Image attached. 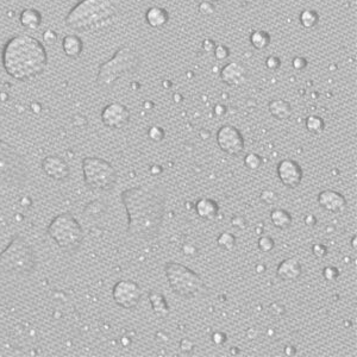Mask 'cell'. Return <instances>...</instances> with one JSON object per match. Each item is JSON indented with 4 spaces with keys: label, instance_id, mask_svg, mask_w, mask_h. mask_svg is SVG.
<instances>
[{
    "label": "cell",
    "instance_id": "20",
    "mask_svg": "<svg viewBox=\"0 0 357 357\" xmlns=\"http://www.w3.org/2000/svg\"><path fill=\"white\" fill-rule=\"evenodd\" d=\"M62 49L67 57L78 58L84 50V42L77 35H67L62 39Z\"/></svg>",
    "mask_w": 357,
    "mask_h": 357
},
{
    "label": "cell",
    "instance_id": "23",
    "mask_svg": "<svg viewBox=\"0 0 357 357\" xmlns=\"http://www.w3.org/2000/svg\"><path fill=\"white\" fill-rule=\"evenodd\" d=\"M149 300H150V304H152L153 312L156 317H159V318H165V317L168 316L170 310L162 293L155 292V291H154V292H150Z\"/></svg>",
    "mask_w": 357,
    "mask_h": 357
},
{
    "label": "cell",
    "instance_id": "32",
    "mask_svg": "<svg viewBox=\"0 0 357 357\" xmlns=\"http://www.w3.org/2000/svg\"><path fill=\"white\" fill-rule=\"evenodd\" d=\"M323 276H324V279H325L326 281H329V282H333V281H336L337 279H338L339 270L337 269L336 267L329 266L323 270Z\"/></svg>",
    "mask_w": 357,
    "mask_h": 357
},
{
    "label": "cell",
    "instance_id": "16",
    "mask_svg": "<svg viewBox=\"0 0 357 357\" xmlns=\"http://www.w3.org/2000/svg\"><path fill=\"white\" fill-rule=\"evenodd\" d=\"M318 204L322 208L331 213H339L346 207V199L339 192L326 189L318 194Z\"/></svg>",
    "mask_w": 357,
    "mask_h": 357
},
{
    "label": "cell",
    "instance_id": "7",
    "mask_svg": "<svg viewBox=\"0 0 357 357\" xmlns=\"http://www.w3.org/2000/svg\"><path fill=\"white\" fill-rule=\"evenodd\" d=\"M25 157L11 144L0 139V186L22 187L28 180Z\"/></svg>",
    "mask_w": 357,
    "mask_h": 357
},
{
    "label": "cell",
    "instance_id": "11",
    "mask_svg": "<svg viewBox=\"0 0 357 357\" xmlns=\"http://www.w3.org/2000/svg\"><path fill=\"white\" fill-rule=\"evenodd\" d=\"M218 147L224 153L232 156L241 155L244 150V138L241 131L234 125L225 124L217 132Z\"/></svg>",
    "mask_w": 357,
    "mask_h": 357
},
{
    "label": "cell",
    "instance_id": "1",
    "mask_svg": "<svg viewBox=\"0 0 357 357\" xmlns=\"http://www.w3.org/2000/svg\"><path fill=\"white\" fill-rule=\"evenodd\" d=\"M127 213V235L152 240L159 235L165 213L166 193L160 185L137 186L120 194Z\"/></svg>",
    "mask_w": 357,
    "mask_h": 357
},
{
    "label": "cell",
    "instance_id": "43",
    "mask_svg": "<svg viewBox=\"0 0 357 357\" xmlns=\"http://www.w3.org/2000/svg\"><path fill=\"white\" fill-rule=\"evenodd\" d=\"M316 217L313 215H307L305 217V224L307 227H313V225H316Z\"/></svg>",
    "mask_w": 357,
    "mask_h": 357
},
{
    "label": "cell",
    "instance_id": "14",
    "mask_svg": "<svg viewBox=\"0 0 357 357\" xmlns=\"http://www.w3.org/2000/svg\"><path fill=\"white\" fill-rule=\"evenodd\" d=\"M221 79L224 84L232 87H241L248 83V70L241 62H229L222 68Z\"/></svg>",
    "mask_w": 357,
    "mask_h": 357
},
{
    "label": "cell",
    "instance_id": "35",
    "mask_svg": "<svg viewBox=\"0 0 357 357\" xmlns=\"http://www.w3.org/2000/svg\"><path fill=\"white\" fill-rule=\"evenodd\" d=\"M215 11H216V8L212 2H207V0H205V2H201L200 4H199V12H200L201 15L211 16V15H213Z\"/></svg>",
    "mask_w": 357,
    "mask_h": 357
},
{
    "label": "cell",
    "instance_id": "46",
    "mask_svg": "<svg viewBox=\"0 0 357 357\" xmlns=\"http://www.w3.org/2000/svg\"><path fill=\"white\" fill-rule=\"evenodd\" d=\"M58 2H64V0H58Z\"/></svg>",
    "mask_w": 357,
    "mask_h": 357
},
{
    "label": "cell",
    "instance_id": "8",
    "mask_svg": "<svg viewBox=\"0 0 357 357\" xmlns=\"http://www.w3.org/2000/svg\"><path fill=\"white\" fill-rule=\"evenodd\" d=\"M47 232L58 247L67 251L78 250L85 237L83 227L69 212H64L52 218Z\"/></svg>",
    "mask_w": 357,
    "mask_h": 357
},
{
    "label": "cell",
    "instance_id": "36",
    "mask_svg": "<svg viewBox=\"0 0 357 357\" xmlns=\"http://www.w3.org/2000/svg\"><path fill=\"white\" fill-rule=\"evenodd\" d=\"M280 65H281V61L277 56H275V55H270V56L267 57L266 67L268 68V69L276 70V69H279Z\"/></svg>",
    "mask_w": 357,
    "mask_h": 357
},
{
    "label": "cell",
    "instance_id": "25",
    "mask_svg": "<svg viewBox=\"0 0 357 357\" xmlns=\"http://www.w3.org/2000/svg\"><path fill=\"white\" fill-rule=\"evenodd\" d=\"M249 39L256 50H263L270 44V35L264 30H254Z\"/></svg>",
    "mask_w": 357,
    "mask_h": 357
},
{
    "label": "cell",
    "instance_id": "12",
    "mask_svg": "<svg viewBox=\"0 0 357 357\" xmlns=\"http://www.w3.org/2000/svg\"><path fill=\"white\" fill-rule=\"evenodd\" d=\"M130 118V110L120 103H111L101 111V122L110 129H122L129 124Z\"/></svg>",
    "mask_w": 357,
    "mask_h": 357
},
{
    "label": "cell",
    "instance_id": "10",
    "mask_svg": "<svg viewBox=\"0 0 357 357\" xmlns=\"http://www.w3.org/2000/svg\"><path fill=\"white\" fill-rule=\"evenodd\" d=\"M112 297L118 306L125 310L135 309L142 298V290L132 280H120L113 286Z\"/></svg>",
    "mask_w": 357,
    "mask_h": 357
},
{
    "label": "cell",
    "instance_id": "39",
    "mask_svg": "<svg viewBox=\"0 0 357 357\" xmlns=\"http://www.w3.org/2000/svg\"><path fill=\"white\" fill-rule=\"evenodd\" d=\"M212 342L215 343L216 345H222L227 342V336L223 332H215L212 335Z\"/></svg>",
    "mask_w": 357,
    "mask_h": 357
},
{
    "label": "cell",
    "instance_id": "13",
    "mask_svg": "<svg viewBox=\"0 0 357 357\" xmlns=\"http://www.w3.org/2000/svg\"><path fill=\"white\" fill-rule=\"evenodd\" d=\"M276 173L281 183L288 188H297L304 176L303 168L299 163L290 159L282 160L277 163Z\"/></svg>",
    "mask_w": 357,
    "mask_h": 357
},
{
    "label": "cell",
    "instance_id": "33",
    "mask_svg": "<svg viewBox=\"0 0 357 357\" xmlns=\"http://www.w3.org/2000/svg\"><path fill=\"white\" fill-rule=\"evenodd\" d=\"M213 52H215V57L219 61L227 60V58L230 56V50H229V48L224 44L216 45Z\"/></svg>",
    "mask_w": 357,
    "mask_h": 357
},
{
    "label": "cell",
    "instance_id": "5",
    "mask_svg": "<svg viewBox=\"0 0 357 357\" xmlns=\"http://www.w3.org/2000/svg\"><path fill=\"white\" fill-rule=\"evenodd\" d=\"M139 55L130 47H120L110 60L99 65L97 84L100 87H112L123 75L133 73L139 65Z\"/></svg>",
    "mask_w": 357,
    "mask_h": 357
},
{
    "label": "cell",
    "instance_id": "18",
    "mask_svg": "<svg viewBox=\"0 0 357 357\" xmlns=\"http://www.w3.org/2000/svg\"><path fill=\"white\" fill-rule=\"evenodd\" d=\"M146 22L150 28L161 29L166 26L169 22V13L166 9L160 8V6H153L149 8L146 12Z\"/></svg>",
    "mask_w": 357,
    "mask_h": 357
},
{
    "label": "cell",
    "instance_id": "37",
    "mask_svg": "<svg viewBox=\"0 0 357 357\" xmlns=\"http://www.w3.org/2000/svg\"><path fill=\"white\" fill-rule=\"evenodd\" d=\"M312 254L317 258H322L324 256H326L327 249H326L325 245H323V244H314L312 247Z\"/></svg>",
    "mask_w": 357,
    "mask_h": 357
},
{
    "label": "cell",
    "instance_id": "41",
    "mask_svg": "<svg viewBox=\"0 0 357 357\" xmlns=\"http://www.w3.org/2000/svg\"><path fill=\"white\" fill-rule=\"evenodd\" d=\"M215 48H216V43H215L213 39L206 38L205 41L202 42V49H204V50H205L206 52L213 51Z\"/></svg>",
    "mask_w": 357,
    "mask_h": 357
},
{
    "label": "cell",
    "instance_id": "38",
    "mask_svg": "<svg viewBox=\"0 0 357 357\" xmlns=\"http://www.w3.org/2000/svg\"><path fill=\"white\" fill-rule=\"evenodd\" d=\"M292 65H293L294 69L303 70V69H305V68L307 67V61H306V58H304V57H301V56H297V57L293 58Z\"/></svg>",
    "mask_w": 357,
    "mask_h": 357
},
{
    "label": "cell",
    "instance_id": "19",
    "mask_svg": "<svg viewBox=\"0 0 357 357\" xmlns=\"http://www.w3.org/2000/svg\"><path fill=\"white\" fill-rule=\"evenodd\" d=\"M195 212L204 221H213L218 216L219 206L217 202L212 199L202 198L200 200L196 201L195 204Z\"/></svg>",
    "mask_w": 357,
    "mask_h": 357
},
{
    "label": "cell",
    "instance_id": "4",
    "mask_svg": "<svg viewBox=\"0 0 357 357\" xmlns=\"http://www.w3.org/2000/svg\"><path fill=\"white\" fill-rule=\"evenodd\" d=\"M37 266L34 249L21 236H15L0 253V270L16 275H30Z\"/></svg>",
    "mask_w": 357,
    "mask_h": 357
},
{
    "label": "cell",
    "instance_id": "34",
    "mask_svg": "<svg viewBox=\"0 0 357 357\" xmlns=\"http://www.w3.org/2000/svg\"><path fill=\"white\" fill-rule=\"evenodd\" d=\"M260 199L264 204L271 205L277 200V194L274 191H271V189H264V191L261 193Z\"/></svg>",
    "mask_w": 357,
    "mask_h": 357
},
{
    "label": "cell",
    "instance_id": "40",
    "mask_svg": "<svg viewBox=\"0 0 357 357\" xmlns=\"http://www.w3.org/2000/svg\"><path fill=\"white\" fill-rule=\"evenodd\" d=\"M43 38L45 42H48V43H54V42L57 39V34L52 30H47L43 32Z\"/></svg>",
    "mask_w": 357,
    "mask_h": 357
},
{
    "label": "cell",
    "instance_id": "17",
    "mask_svg": "<svg viewBox=\"0 0 357 357\" xmlns=\"http://www.w3.org/2000/svg\"><path fill=\"white\" fill-rule=\"evenodd\" d=\"M303 274V267L299 260L290 257L283 260L276 268V275L283 281H296Z\"/></svg>",
    "mask_w": 357,
    "mask_h": 357
},
{
    "label": "cell",
    "instance_id": "26",
    "mask_svg": "<svg viewBox=\"0 0 357 357\" xmlns=\"http://www.w3.org/2000/svg\"><path fill=\"white\" fill-rule=\"evenodd\" d=\"M300 24L305 29L316 28L319 22V16L314 10H304L299 16Z\"/></svg>",
    "mask_w": 357,
    "mask_h": 357
},
{
    "label": "cell",
    "instance_id": "27",
    "mask_svg": "<svg viewBox=\"0 0 357 357\" xmlns=\"http://www.w3.org/2000/svg\"><path fill=\"white\" fill-rule=\"evenodd\" d=\"M305 126L309 132L313 133V135H319L320 132H323L325 129V122L322 117L316 116V114H311L306 118Z\"/></svg>",
    "mask_w": 357,
    "mask_h": 357
},
{
    "label": "cell",
    "instance_id": "30",
    "mask_svg": "<svg viewBox=\"0 0 357 357\" xmlns=\"http://www.w3.org/2000/svg\"><path fill=\"white\" fill-rule=\"evenodd\" d=\"M257 247L262 253H270L275 247V242L269 236H262V237L258 238Z\"/></svg>",
    "mask_w": 357,
    "mask_h": 357
},
{
    "label": "cell",
    "instance_id": "24",
    "mask_svg": "<svg viewBox=\"0 0 357 357\" xmlns=\"http://www.w3.org/2000/svg\"><path fill=\"white\" fill-rule=\"evenodd\" d=\"M270 221L275 228L280 230H287L292 225V216L282 208H276L270 212Z\"/></svg>",
    "mask_w": 357,
    "mask_h": 357
},
{
    "label": "cell",
    "instance_id": "29",
    "mask_svg": "<svg viewBox=\"0 0 357 357\" xmlns=\"http://www.w3.org/2000/svg\"><path fill=\"white\" fill-rule=\"evenodd\" d=\"M262 159L260 155H257V154L255 153H250L248 154V155H245L244 157V166L245 168L249 170H257L261 168L262 166Z\"/></svg>",
    "mask_w": 357,
    "mask_h": 357
},
{
    "label": "cell",
    "instance_id": "2",
    "mask_svg": "<svg viewBox=\"0 0 357 357\" xmlns=\"http://www.w3.org/2000/svg\"><path fill=\"white\" fill-rule=\"evenodd\" d=\"M2 63L11 78L18 81H30L45 70L48 54L37 38L29 35H16L3 48Z\"/></svg>",
    "mask_w": 357,
    "mask_h": 357
},
{
    "label": "cell",
    "instance_id": "31",
    "mask_svg": "<svg viewBox=\"0 0 357 357\" xmlns=\"http://www.w3.org/2000/svg\"><path fill=\"white\" fill-rule=\"evenodd\" d=\"M148 137L150 140H153V142L155 143L161 142V140H163V138H165V130H163L161 126L154 125L152 127H149Z\"/></svg>",
    "mask_w": 357,
    "mask_h": 357
},
{
    "label": "cell",
    "instance_id": "42",
    "mask_svg": "<svg viewBox=\"0 0 357 357\" xmlns=\"http://www.w3.org/2000/svg\"><path fill=\"white\" fill-rule=\"evenodd\" d=\"M180 348H181L182 351L189 352L192 351L193 349V343L189 339H182L181 342H180Z\"/></svg>",
    "mask_w": 357,
    "mask_h": 357
},
{
    "label": "cell",
    "instance_id": "9",
    "mask_svg": "<svg viewBox=\"0 0 357 357\" xmlns=\"http://www.w3.org/2000/svg\"><path fill=\"white\" fill-rule=\"evenodd\" d=\"M85 183L96 191H110L117 182L114 167L100 157H85L83 160Z\"/></svg>",
    "mask_w": 357,
    "mask_h": 357
},
{
    "label": "cell",
    "instance_id": "22",
    "mask_svg": "<svg viewBox=\"0 0 357 357\" xmlns=\"http://www.w3.org/2000/svg\"><path fill=\"white\" fill-rule=\"evenodd\" d=\"M19 23L28 30H36L42 24L41 12L35 9H24L19 15Z\"/></svg>",
    "mask_w": 357,
    "mask_h": 357
},
{
    "label": "cell",
    "instance_id": "3",
    "mask_svg": "<svg viewBox=\"0 0 357 357\" xmlns=\"http://www.w3.org/2000/svg\"><path fill=\"white\" fill-rule=\"evenodd\" d=\"M116 16V6L111 0H80L67 13L64 23L77 32H94L112 25Z\"/></svg>",
    "mask_w": 357,
    "mask_h": 357
},
{
    "label": "cell",
    "instance_id": "28",
    "mask_svg": "<svg viewBox=\"0 0 357 357\" xmlns=\"http://www.w3.org/2000/svg\"><path fill=\"white\" fill-rule=\"evenodd\" d=\"M217 244L223 250L230 251L236 247V237L230 232H222L217 238Z\"/></svg>",
    "mask_w": 357,
    "mask_h": 357
},
{
    "label": "cell",
    "instance_id": "21",
    "mask_svg": "<svg viewBox=\"0 0 357 357\" xmlns=\"http://www.w3.org/2000/svg\"><path fill=\"white\" fill-rule=\"evenodd\" d=\"M269 113L277 120H287L292 116V106L283 99H274L268 105Z\"/></svg>",
    "mask_w": 357,
    "mask_h": 357
},
{
    "label": "cell",
    "instance_id": "6",
    "mask_svg": "<svg viewBox=\"0 0 357 357\" xmlns=\"http://www.w3.org/2000/svg\"><path fill=\"white\" fill-rule=\"evenodd\" d=\"M165 273L170 290L183 298H196L207 293V287L200 275L178 262L165 264Z\"/></svg>",
    "mask_w": 357,
    "mask_h": 357
},
{
    "label": "cell",
    "instance_id": "44",
    "mask_svg": "<svg viewBox=\"0 0 357 357\" xmlns=\"http://www.w3.org/2000/svg\"><path fill=\"white\" fill-rule=\"evenodd\" d=\"M221 107H222V105H217V106L215 107V112H216V114H218V116H223V114L225 113V107L223 109V111L221 110Z\"/></svg>",
    "mask_w": 357,
    "mask_h": 357
},
{
    "label": "cell",
    "instance_id": "15",
    "mask_svg": "<svg viewBox=\"0 0 357 357\" xmlns=\"http://www.w3.org/2000/svg\"><path fill=\"white\" fill-rule=\"evenodd\" d=\"M44 174L55 181H64L69 178L70 169L63 159L56 155H49L42 161Z\"/></svg>",
    "mask_w": 357,
    "mask_h": 357
},
{
    "label": "cell",
    "instance_id": "45",
    "mask_svg": "<svg viewBox=\"0 0 357 357\" xmlns=\"http://www.w3.org/2000/svg\"><path fill=\"white\" fill-rule=\"evenodd\" d=\"M353 248L356 249V236H353Z\"/></svg>",
    "mask_w": 357,
    "mask_h": 357
}]
</instances>
